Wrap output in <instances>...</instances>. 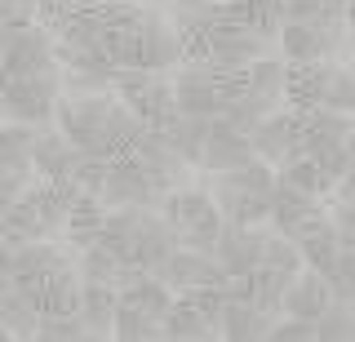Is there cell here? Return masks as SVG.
Segmentation results:
<instances>
[{
  "instance_id": "obj_19",
  "label": "cell",
  "mask_w": 355,
  "mask_h": 342,
  "mask_svg": "<svg viewBox=\"0 0 355 342\" xmlns=\"http://www.w3.org/2000/svg\"><path fill=\"white\" fill-rule=\"evenodd\" d=\"M147 134V120L142 116H133L125 103L116 98V107H111V116H107V125H103V142H107V151L111 156H129L133 147H138V138Z\"/></svg>"
},
{
  "instance_id": "obj_3",
  "label": "cell",
  "mask_w": 355,
  "mask_h": 342,
  "mask_svg": "<svg viewBox=\"0 0 355 342\" xmlns=\"http://www.w3.org/2000/svg\"><path fill=\"white\" fill-rule=\"evenodd\" d=\"M62 98V76H22V80H5L0 89V112L5 120H22V125H53Z\"/></svg>"
},
{
  "instance_id": "obj_16",
  "label": "cell",
  "mask_w": 355,
  "mask_h": 342,
  "mask_svg": "<svg viewBox=\"0 0 355 342\" xmlns=\"http://www.w3.org/2000/svg\"><path fill=\"white\" fill-rule=\"evenodd\" d=\"M178 249V231L160 218V209H147L138 227V240H133V262H142L147 271H155L164 258Z\"/></svg>"
},
{
  "instance_id": "obj_35",
  "label": "cell",
  "mask_w": 355,
  "mask_h": 342,
  "mask_svg": "<svg viewBox=\"0 0 355 342\" xmlns=\"http://www.w3.org/2000/svg\"><path fill=\"white\" fill-rule=\"evenodd\" d=\"M5 338H9V329H5V325H0V342H5Z\"/></svg>"
},
{
  "instance_id": "obj_10",
  "label": "cell",
  "mask_w": 355,
  "mask_h": 342,
  "mask_svg": "<svg viewBox=\"0 0 355 342\" xmlns=\"http://www.w3.org/2000/svg\"><path fill=\"white\" fill-rule=\"evenodd\" d=\"M329 76H333V62L320 58V62H288V80H284V103L293 112H311V107L324 103V89H329Z\"/></svg>"
},
{
  "instance_id": "obj_21",
  "label": "cell",
  "mask_w": 355,
  "mask_h": 342,
  "mask_svg": "<svg viewBox=\"0 0 355 342\" xmlns=\"http://www.w3.org/2000/svg\"><path fill=\"white\" fill-rule=\"evenodd\" d=\"M275 320L258 311L253 302H227L222 311V338H236V342H253V338H271Z\"/></svg>"
},
{
  "instance_id": "obj_4",
  "label": "cell",
  "mask_w": 355,
  "mask_h": 342,
  "mask_svg": "<svg viewBox=\"0 0 355 342\" xmlns=\"http://www.w3.org/2000/svg\"><path fill=\"white\" fill-rule=\"evenodd\" d=\"M129 156L147 169V178L160 187V191H173V187H187V182H191V160L178 151V142L164 134V129H151L147 125V134L138 138V147H133Z\"/></svg>"
},
{
  "instance_id": "obj_8",
  "label": "cell",
  "mask_w": 355,
  "mask_h": 342,
  "mask_svg": "<svg viewBox=\"0 0 355 342\" xmlns=\"http://www.w3.org/2000/svg\"><path fill=\"white\" fill-rule=\"evenodd\" d=\"M262 240H266V227H236L227 223L214 245V258L222 262L227 275H249L253 267L262 262Z\"/></svg>"
},
{
  "instance_id": "obj_26",
  "label": "cell",
  "mask_w": 355,
  "mask_h": 342,
  "mask_svg": "<svg viewBox=\"0 0 355 342\" xmlns=\"http://www.w3.org/2000/svg\"><path fill=\"white\" fill-rule=\"evenodd\" d=\"M111 338H120V342L164 338V325H160V320H151V316H142V311H133V307H125V302H120V307H116V325H111Z\"/></svg>"
},
{
  "instance_id": "obj_22",
  "label": "cell",
  "mask_w": 355,
  "mask_h": 342,
  "mask_svg": "<svg viewBox=\"0 0 355 342\" xmlns=\"http://www.w3.org/2000/svg\"><path fill=\"white\" fill-rule=\"evenodd\" d=\"M275 182H284V187H293V191H302V196H324L333 191V178L324 169H320L311 156H293V160H284L280 169H275Z\"/></svg>"
},
{
  "instance_id": "obj_13",
  "label": "cell",
  "mask_w": 355,
  "mask_h": 342,
  "mask_svg": "<svg viewBox=\"0 0 355 342\" xmlns=\"http://www.w3.org/2000/svg\"><path fill=\"white\" fill-rule=\"evenodd\" d=\"M214 191H205V187H173V191H164V200H160V218L169 223L178 236H182L187 227H196L200 218H209L214 214Z\"/></svg>"
},
{
  "instance_id": "obj_17",
  "label": "cell",
  "mask_w": 355,
  "mask_h": 342,
  "mask_svg": "<svg viewBox=\"0 0 355 342\" xmlns=\"http://www.w3.org/2000/svg\"><path fill=\"white\" fill-rule=\"evenodd\" d=\"M116 307L120 293L111 284H80V320L89 329V338H111V325H116Z\"/></svg>"
},
{
  "instance_id": "obj_23",
  "label": "cell",
  "mask_w": 355,
  "mask_h": 342,
  "mask_svg": "<svg viewBox=\"0 0 355 342\" xmlns=\"http://www.w3.org/2000/svg\"><path fill=\"white\" fill-rule=\"evenodd\" d=\"M297 249H302V267L329 275L333 267H338V258H342V245H338V227H333V218H329V227L315 231V236L297 240Z\"/></svg>"
},
{
  "instance_id": "obj_24",
  "label": "cell",
  "mask_w": 355,
  "mask_h": 342,
  "mask_svg": "<svg viewBox=\"0 0 355 342\" xmlns=\"http://www.w3.org/2000/svg\"><path fill=\"white\" fill-rule=\"evenodd\" d=\"M209 129H214V120H209V116H182V112H178L173 125H164V134L178 142V151H182L187 160L200 164V156H205V142H209Z\"/></svg>"
},
{
  "instance_id": "obj_27",
  "label": "cell",
  "mask_w": 355,
  "mask_h": 342,
  "mask_svg": "<svg viewBox=\"0 0 355 342\" xmlns=\"http://www.w3.org/2000/svg\"><path fill=\"white\" fill-rule=\"evenodd\" d=\"M329 112H342V116H355V62H333V76H329V89H324V103Z\"/></svg>"
},
{
  "instance_id": "obj_25",
  "label": "cell",
  "mask_w": 355,
  "mask_h": 342,
  "mask_svg": "<svg viewBox=\"0 0 355 342\" xmlns=\"http://www.w3.org/2000/svg\"><path fill=\"white\" fill-rule=\"evenodd\" d=\"M351 338H355V307L333 298L315 320V342H351Z\"/></svg>"
},
{
  "instance_id": "obj_11",
  "label": "cell",
  "mask_w": 355,
  "mask_h": 342,
  "mask_svg": "<svg viewBox=\"0 0 355 342\" xmlns=\"http://www.w3.org/2000/svg\"><path fill=\"white\" fill-rule=\"evenodd\" d=\"M76 142L62 134L58 125H44L36 134V147H31V164H36V178H71V164H76Z\"/></svg>"
},
{
  "instance_id": "obj_29",
  "label": "cell",
  "mask_w": 355,
  "mask_h": 342,
  "mask_svg": "<svg viewBox=\"0 0 355 342\" xmlns=\"http://www.w3.org/2000/svg\"><path fill=\"white\" fill-rule=\"evenodd\" d=\"M262 262H266V267H275V271H302V249H297V240H288L284 231L266 227Z\"/></svg>"
},
{
  "instance_id": "obj_33",
  "label": "cell",
  "mask_w": 355,
  "mask_h": 342,
  "mask_svg": "<svg viewBox=\"0 0 355 342\" xmlns=\"http://www.w3.org/2000/svg\"><path fill=\"white\" fill-rule=\"evenodd\" d=\"M9 18H27L22 0H0V23H9ZM31 18H36V14H31Z\"/></svg>"
},
{
  "instance_id": "obj_15",
  "label": "cell",
  "mask_w": 355,
  "mask_h": 342,
  "mask_svg": "<svg viewBox=\"0 0 355 342\" xmlns=\"http://www.w3.org/2000/svg\"><path fill=\"white\" fill-rule=\"evenodd\" d=\"M333 302V289H329V280L320 271H311L302 267L288 280V289H284V316H306V320H320V311Z\"/></svg>"
},
{
  "instance_id": "obj_14",
  "label": "cell",
  "mask_w": 355,
  "mask_h": 342,
  "mask_svg": "<svg viewBox=\"0 0 355 342\" xmlns=\"http://www.w3.org/2000/svg\"><path fill=\"white\" fill-rule=\"evenodd\" d=\"M214 205L227 223L236 227H262L271 223V191H236V187H214Z\"/></svg>"
},
{
  "instance_id": "obj_18",
  "label": "cell",
  "mask_w": 355,
  "mask_h": 342,
  "mask_svg": "<svg viewBox=\"0 0 355 342\" xmlns=\"http://www.w3.org/2000/svg\"><path fill=\"white\" fill-rule=\"evenodd\" d=\"M40 316H44V307L36 302V293L9 284V293L0 298V325L9 329V338H36Z\"/></svg>"
},
{
  "instance_id": "obj_12",
  "label": "cell",
  "mask_w": 355,
  "mask_h": 342,
  "mask_svg": "<svg viewBox=\"0 0 355 342\" xmlns=\"http://www.w3.org/2000/svg\"><path fill=\"white\" fill-rule=\"evenodd\" d=\"M103 218H107V205L98 200L94 191H80L71 200V214H67V227H62V240L71 245L76 253L94 249L103 240Z\"/></svg>"
},
{
  "instance_id": "obj_30",
  "label": "cell",
  "mask_w": 355,
  "mask_h": 342,
  "mask_svg": "<svg viewBox=\"0 0 355 342\" xmlns=\"http://www.w3.org/2000/svg\"><path fill=\"white\" fill-rule=\"evenodd\" d=\"M288 23H320V18L347 14V0H280Z\"/></svg>"
},
{
  "instance_id": "obj_5",
  "label": "cell",
  "mask_w": 355,
  "mask_h": 342,
  "mask_svg": "<svg viewBox=\"0 0 355 342\" xmlns=\"http://www.w3.org/2000/svg\"><path fill=\"white\" fill-rule=\"evenodd\" d=\"M271 227L284 231L288 240H306V236H315L320 227H329V209H324L320 196H302V191H293V187L275 182L271 187Z\"/></svg>"
},
{
  "instance_id": "obj_37",
  "label": "cell",
  "mask_w": 355,
  "mask_h": 342,
  "mask_svg": "<svg viewBox=\"0 0 355 342\" xmlns=\"http://www.w3.org/2000/svg\"><path fill=\"white\" fill-rule=\"evenodd\" d=\"M351 307H355V293H351Z\"/></svg>"
},
{
  "instance_id": "obj_7",
  "label": "cell",
  "mask_w": 355,
  "mask_h": 342,
  "mask_svg": "<svg viewBox=\"0 0 355 342\" xmlns=\"http://www.w3.org/2000/svg\"><path fill=\"white\" fill-rule=\"evenodd\" d=\"M258 151H253V138L236 129L227 116L214 120V129H209V142H205V156H200V169L205 173H227V169H240V164H249Z\"/></svg>"
},
{
  "instance_id": "obj_28",
  "label": "cell",
  "mask_w": 355,
  "mask_h": 342,
  "mask_svg": "<svg viewBox=\"0 0 355 342\" xmlns=\"http://www.w3.org/2000/svg\"><path fill=\"white\" fill-rule=\"evenodd\" d=\"M36 338L40 342H80V338H89V329H85L80 311H44Z\"/></svg>"
},
{
  "instance_id": "obj_1",
  "label": "cell",
  "mask_w": 355,
  "mask_h": 342,
  "mask_svg": "<svg viewBox=\"0 0 355 342\" xmlns=\"http://www.w3.org/2000/svg\"><path fill=\"white\" fill-rule=\"evenodd\" d=\"M116 98L133 116H142L151 129H164L178 120L173 76L169 71H142V67H116Z\"/></svg>"
},
{
  "instance_id": "obj_20",
  "label": "cell",
  "mask_w": 355,
  "mask_h": 342,
  "mask_svg": "<svg viewBox=\"0 0 355 342\" xmlns=\"http://www.w3.org/2000/svg\"><path fill=\"white\" fill-rule=\"evenodd\" d=\"M218 325L200 311L196 302L187 298H173V307L164 311V338H178V342H191V338H214Z\"/></svg>"
},
{
  "instance_id": "obj_2",
  "label": "cell",
  "mask_w": 355,
  "mask_h": 342,
  "mask_svg": "<svg viewBox=\"0 0 355 342\" xmlns=\"http://www.w3.org/2000/svg\"><path fill=\"white\" fill-rule=\"evenodd\" d=\"M187 58V40L173 27L169 14H147L133 40L116 53V67H142V71H173Z\"/></svg>"
},
{
  "instance_id": "obj_36",
  "label": "cell",
  "mask_w": 355,
  "mask_h": 342,
  "mask_svg": "<svg viewBox=\"0 0 355 342\" xmlns=\"http://www.w3.org/2000/svg\"><path fill=\"white\" fill-rule=\"evenodd\" d=\"M0 125H5V112H0Z\"/></svg>"
},
{
  "instance_id": "obj_6",
  "label": "cell",
  "mask_w": 355,
  "mask_h": 342,
  "mask_svg": "<svg viewBox=\"0 0 355 342\" xmlns=\"http://www.w3.org/2000/svg\"><path fill=\"white\" fill-rule=\"evenodd\" d=\"M253 151L280 169L284 160L302 156V112H293V107H284V112L266 116L258 129H253Z\"/></svg>"
},
{
  "instance_id": "obj_34",
  "label": "cell",
  "mask_w": 355,
  "mask_h": 342,
  "mask_svg": "<svg viewBox=\"0 0 355 342\" xmlns=\"http://www.w3.org/2000/svg\"><path fill=\"white\" fill-rule=\"evenodd\" d=\"M5 80H9V71H5V62H0V89H5Z\"/></svg>"
},
{
  "instance_id": "obj_31",
  "label": "cell",
  "mask_w": 355,
  "mask_h": 342,
  "mask_svg": "<svg viewBox=\"0 0 355 342\" xmlns=\"http://www.w3.org/2000/svg\"><path fill=\"white\" fill-rule=\"evenodd\" d=\"M271 338L275 342H315V320H306V316H280L271 325Z\"/></svg>"
},
{
  "instance_id": "obj_32",
  "label": "cell",
  "mask_w": 355,
  "mask_h": 342,
  "mask_svg": "<svg viewBox=\"0 0 355 342\" xmlns=\"http://www.w3.org/2000/svg\"><path fill=\"white\" fill-rule=\"evenodd\" d=\"M333 196H338V200H347V205H355V160H351V169L338 178V187H333Z\"/></svg>"
},
{
  "instance_id": "obj_9",
  "label": "cell",
  "mask_w": 355,
  "mask_h": 342,
  "mask_svg": "<svg viewBox=\"0 0 355 342\" xmlns=\"http://www.w3.org/2000/svg\"><path fill=\"white\" fill-rule=\"evenodd\" d=\"M36 125H22V120H5L0 125V169L9 178H18L22 187L36 182V164H31V147H36Z\"/></svg>"
}]
</instances>
